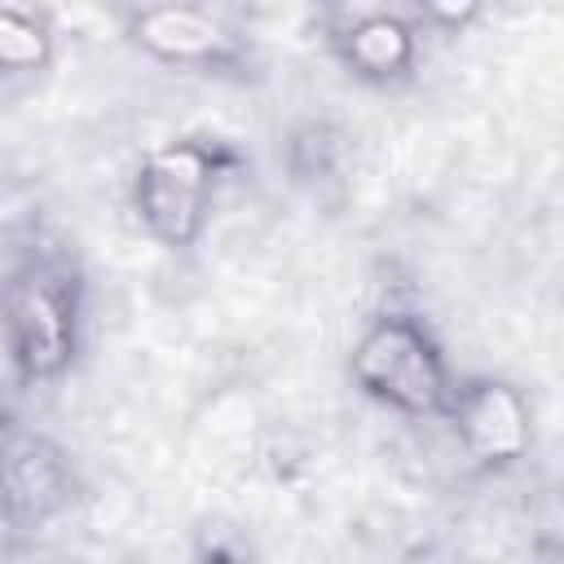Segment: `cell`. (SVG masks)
<instances>
[{"mask_svg":"<svg viewBox=\"0 0 564 564\" xmlns=\"http://www.w3.org/2000/svg\"><path fill=\"white\" fill-rule=\"evenodd\" d=\"M0 344L26 388L57 383L84 344V273L66 247L26 242L0 264Z\"/></svg>","mask_w":564,"mask_h":564,"instance_id":"obj_1","label":"cell"},{"mask_svg":"<svg viewBox=\"0 0 564 564\" xmlns=\"http://www.w3.org/2000/svg\"><path fill=\"white\" fill-rule=\"evenodd\" d=\"M238 163V150L220 137L189 132L154 145L128 176V212L137 229L172 251L194 247Z\"/></svg>","mask_w":564,"mask_h":564,"instance_id":"obj_2","label":"cell"},{"mask_svg":"<svg viewBox=\"0 0 564 564\" xmlns=\"http://www.w3.org/2000/svg\"><path fill=\"white\" fill-rule=\"evenodd\" d=\"M348 379L401 419H441L458 383L432 326L405 308H383L361 326L348 352Z\"/></svg>","mask_w":564,"mask_h":564,"instance_id":"obj_3","label":"cell"},{"mask_svg":"<svg viewBox=\"0 0 564 564\" xmlns=\"http://www.w3.org/2000/svg\"><path fill=\"white\" fill-rule=\"evenodd\" d=\"M123 35L150 62L176 70H238L251 53L229 9L212 4H141L123 13Z\"/></svg>","mask_w":564,"mask_h":564,"instance_id":"obj_4","label":"cell"},{"mask_svg":"<svg viewBox=\"0 0 564 564\" xmlns=\"http://www.w3.org/2000/svg\"><path fill=\"white\" fill-rule=\"evenodd\" d=\"M441 419L476 471H507L533 449V405L511 379L471 375L454 383Z\"/></svg>","mask_w":564,"mask_h":564,"instance_id":"obj_5","label":"cell"},{"mask_svg":"<svg viewBox=\"0 0 564 564\" xmlns=\"http://www.w3.org/2000/svg\"><path fill=\"white\" fill-rule=\"evenodd\" d=\"M79 498V471L70 454L31 427L0 436V516L13 529L40 533L62 520Z\"/></svg>","mask_w":564,"mask_h":564,"instance_id":"obj_6","label":"cell"},{"mask_svg":"<svg viewBox=\"0 0 564 564\" xmlns=\"http://www.w3.org/2000/svg\"><path fill=\"white\" fill-rule=\"evenodd\" d=\"M326 44L352 79L370 88H397L419 70L423 31L397 9H339L326 26Z\"/></svg>","mask_w":564,"mask_h":564,"instance_id":"obj_7","label":"cell"},{"mask_svg":"<svg viewBox=\"0 0 564 564\" xmlns=\"http://www.w3.org/2000/svg\"><path fill=\"white\" fill-rule=\"evenodd\" d=\"M53 53H57V31L48 13L0 4V84L48 70Z\"/></svg>","mask_w":564,"mask_h":564,"instance_id":"obj_8","label":"cell"},{"mask_svg":"<svg viewBox=\"0 0 564 564\" xmlns=\"http://www.w3.org/2000/svg\"><path fill=\"white\" fill-rule=\"evenodd\" d=\"M291 172L300 176V181H322V176H330L335 172V163H339V137L326 128V123H304V128H295V137H291Z\"/></svg>","mask_w":564,"mask_h":564,"instance_id":"obj_9","label":"cell"},{"mask_svg":"<svg viewBox=\"0 0 564 564\" xmlns=\"http://www.w3.org/2000/svg\"><path fill=\"white\" fill-rule=\"evenodd\" d=\"M198 564H247V546L238 538H212V546L198 555Z\"/></svg>","mask_w":564,"mask_h":564,"instance_id":"obj_10","label":"cell"}]
</instances>
